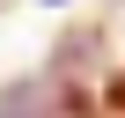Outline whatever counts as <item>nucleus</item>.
I'll use <instances>...</instances> for the list:
<instances>
[{"instance_id": "nucleus-1", "label": "nucleus", "mask_w": 125, "mask_h": 118, "mask_svg": "<svg viewBox=\"0 0 125 118\" xmlns=\"http://www.w3.org/2000/svg\"><path fill=\"white\" fill-rule=\"evenodd\" d=\"M44 8H59V0H44Z\"/></svg>"}]
</instances>
